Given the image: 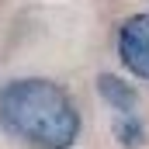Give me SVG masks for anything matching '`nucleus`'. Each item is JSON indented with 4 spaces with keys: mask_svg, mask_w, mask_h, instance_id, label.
<instances>
[{
    "mask_svg": "<svg viewBox=\"0 0 149 149\" xmlns=\"http://www.w3.org/2000/svg\"><path fill=\"white\" fill-rule=\"evenodd\" d=\"M0 128L31 149H73L83 121L66 87L24 76L0 87Z\"/></svg>",
    "mask_w": 149,
    "mask_h": 149,
    "instance_id": "obj_1",
    "label": "nucleus"
},
{
    "mask_svg": "<svg viewBox=\"0 0 149 149\" xmlns=\"http://www.w3.org/2000/svg\"><path fill=\"white\" fill-rule=\"evenodd\" d=\"M114 139L125 149H142L146 146V128H142V121H139L135 114H121V118L114 121Z\"/></svg>",
    "mask_w": 149,
    "mask_h": 149,
    "instance_id": "obj_4",
    "label": "nucleus"
},
{
    "mask_svg": "<svg viewBox=\"0 0 149 149\" xmlns=\"http://www.w3.org/2000/svg\"><path fill=\"white\" fill-rule=\"evenodd\" d=\"M97 94H101L104 104H111L114 111H121V114H135V108H139V90L118 73L97 76Z\"/></svg>",
    "mask_w": 149,
    "mask_h": 149,
    "instance_id": "obj_3",
    "label": "nucleus"
},
{
    "mask_svg": "<svg viewBox=\"0 0 149 149\" xmlns=\"http://www.w3.org/2000/svg\"><path fill=\"white\" fill-rule=\"evenodd\" d=\"M118 59L128 73L149 80V14H132L118 28Z\"/></svg>",
    "mask_w": 149,
    "mask_h": 149,
    "instance_id": "obj_2",
    "label": "nucleus"
}]
</instances>
